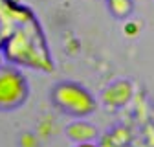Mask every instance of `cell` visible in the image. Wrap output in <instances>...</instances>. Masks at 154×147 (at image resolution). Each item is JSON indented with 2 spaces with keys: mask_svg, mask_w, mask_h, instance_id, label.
I'll list each match as a JSON object with an SVG mask.
<instances>
[{
  "mask_svg": "<svg viewBox=\"0 0 154 147\" xmlns=\"http://www.w3.org/2000/svg\"><path fill=\"white\" fill-rule=\"evenodd\" d=\"M51 98H53V103L61 110H64L66 114L77 116V118L90 114L95 108V101L90 92L83 88L81 85L70 83V81L57 85L51 92Z\"/></svg>",
  "mask_w": 154,
  "mask_h": 147,
  "instance_id": "6da1fadb",
  "label": "cell"
},
{
  "mask_svg": "<svg viewBox=\"0 0 154 147\" xmlns=\"http://www.w3.org/2000/svg\"><path fill=\"white\" fill-rule=\"evenodd\" d=\"M29 94L28 81L17 68H0V108H15L22 105Z\"/></svg>",
  "mask_w": 154,
  "mask_h": 147,
  "instance_id": "7a4b0ae2",
  "label": "cell"
},
{
  "mask_svg": "<svg viewBox=\"0 0 154 147\" xmlns=\"http://www.w3.org/2000/svg\"><path fill=\"white\" fill-rule=\"evenodd\" d=\"M130 98H132V85L128 81H118V83L110 85L103 94L105 103L110 107H121Z\"/></svg>",
  "mask_w": 154,
  "mask_h": 147,
  "instance_id": "3957f363",
  "label": "cell"
},
{
  "mask_svg": "<svg viewBox=\"0 0 154 147\" xmlns=\"http://www.w3.org/2000/svg\"><path fill=\"white\" fill-rule=\"evenodd\" d=\"M66 136L77 143H85L97 136V129L86 121H73L66 127Z\"/></svg>",
  "mask_w": 154,
  "mask_h": 147,
  "instance_id": "277c9868",
  "label": "cell"
},
{
  "mask_svg": "<svg viewBox=\"0 0 154 147\" xmlns=\"http://www.w3.org/2000/svg\"><path fill=\"white\" fill-rule=\"evenodd\" d=\"M108 8L114 17H127L132 11V0H108Z\"/></svg>",
  "mask_w": 154,
  "mask_h": 147,
  "instance_id": "5b68a950",
  "label": "cell"
},
{
  "mask_svg": "<svg viewBox=\"0 0 154 147\" xmlns=\"http://www.w3.org/2000/svg\"><path fill=\"white\" fill-rule=\"evenodd\" d=\"M77 147H97V145H94V143H90V142H85V143H79Z\"/></svg>",
  "mask_w": 154,
  "mask_h": 147,
  "instance_id": "8992f818",
  "label": "cell"
}]
</instances>
